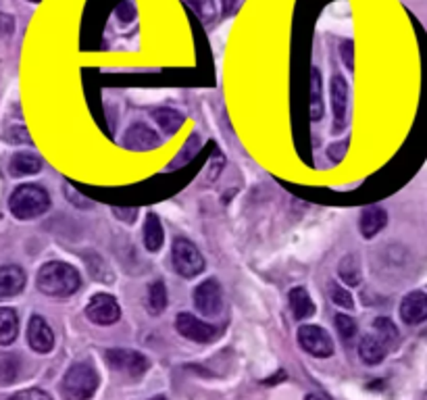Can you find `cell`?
Masks as SVG:
<instances>
[{"label": "cell", "mask_w": 427, "mask_h": 400, "mask_svg": "<svg viewBox=\"0 0 427 400\" xmlns=\"http://www.w3.org/2000/svg\"><path fill=\"white\" fill-rule=\"evenodd\" d=\"M146 309L150 315L158 317L167 309V288L160 279L152 281L148 288V298H146Z\"/></svg>", "instance_id": "24"}, {"label": "cell", "mask_w": 427, "mask_h": 400, "mask_svg": "<svg viewBox=\"0 0 427 400\" xmlns=\"http://www.w3.org/2000/svg\"><path fill=\"white\" fill-rule=\"evenodd\" d=\"M348 152V140H342V142H334L329 148H327V158L331 163H342L344 156Z\"/></svg>", "instance_id": "31"}, {"label": "cell", "mask_w": 427, "mask_h": 400, "mask_svg": "<svg viewBox=\"0 0 427 400\" xmlns=\"http://www.w3.org/2000/svg\"><path fill=\"white\" fill-rule=\"evenodd\" d=\"M388 225V213L382 207H367L359 217V230L365 240H373Z\"/></svg>", "instance_id": "14"}, {"label": "cell", "mask_w": 427, "mask_h": 400, "mask_svg": "<svg viewBox=\"0 0 427 400\" xmlns=\"http://www.w3.org/2000/svg\"><path fill=\"white\" fill-rule=\"evenodd\" d=\"M8 209L21 221L38 219V217H42L50 209V196H48V192L42 186L23 184V186H19L10 194Z\"/></svg>", "instance_id": "2"}, {"label": "cell", "mask_w": 427, "mask_h": 400, "mask_svg": "<svg viewBox=\"0 0 427 400\" xmlns=\"http://www.w3.org/2000/svg\"><path fill=\"white\" fill-rule=\"evenodd\" d=\"M13 31H15V21H13V17H10V15L0 13V34L10 36Z\"/></svg>", "instance_id": "37"}, {"label": "cell", "mask_w": 427, "mask_h": 400, "mask_svg": "<svg viewBox=\"0 0 427 400\" xmlns=\"http://www.w3.org/2000/svg\"><path fill=\"white\" fill-rule=\"evenodd\" d=\"M150 400H169V399H167V397H154V399Z\"/></svg>", "instance_id": "41"}, {"label": "cell", "mask_w": 427, "mask_h": 400, "mask_svg": "<svg viewBox=\"0 0 427 400\" xmlns=\"http://www.w3.org/2000/svg\"><path fill=\"white\" fill-rule=\"evenodd\" d=\"M165 242V230L160 225L158 215L148 213L144 219V246L148 253H158Z\"/></svg>", "instance_id": "18"}, {"label": "cell", "mask_w": 427, "mask_h": 400, "mask_svg": "<svg viewBox=\"0 0 427 400\" xmlns=\"http://www.w3.org/2000/svg\"><path fill=\"white\" fill-rule=\"evenodd\" d=\"M424 400H427V392H426V394H424Z\"/></svg>", "instance_id": "43"}, {"label": "cell", "mask_w": 427, "mask_h": 400, "mask_svg": "<svg viewBox=\"0 0 427 400\" xmlns=\"http://www.w3.org/2000/svg\"><path fill=\"white\" fill-rule=\"evenodd\" d=\"M329 296H331L334 304H338V306H342V309H348V311L354 309V298H352V294L348 292V288L340 286L338 281H331V283H329Z\"/></svg>", "instance_id": "30"}, {"label": "cell", "mask_w": 427, "mask_h": 400, "mask_svg": "<svg viewBox=\"0 0 427 400\" xmlns=\"http://www.w3.org/2000/svg\"><path fill=\"white\" fill-rule=\"evenodd\" d=\"M342 61H344V65L348 67V71H354V42L352 40H346L344 44H342Z\"/></svg>", "instance_id": "35"}, {"label": "cell", "mask_w": 427, "mask_h": 400, "mask_svg": "<svg viewBox=\"0 0 427 400\" xmlns=\"http://www.w3.org/2000/svg\"><path fill=\"white\" fill-rule=\"evenodd\" d=\"M36 286L42 294L52 298H67L75 294L82 286L80 271L63 261H50L40 267L36 275Z\"/></svg>", "instance_id": "1"}, {"label": "cell", "mask_w": 427, "mask_h": 400, "mask_svg": "<svg viewBox=\"0 0 427 400\" xmlns=\"http://www.w3.org/2000/svg\"><path fill=\"white\" fill-rule=\"evenodd\" d=\"M388 350H390V346L375 334H367L359 342V357L367 365H380L386 359Z\"/></svg>", "instance_id": "15"}, {"label": "cell", "mask_w": 427, "mask_h": 400, "mask_svg": "<svg viewBox=\"0 0 427 400\" xmlns=\"http://www.w3.org/2000/svg\"><path fill=\"white\" fill-rule=\"evenodd\" d=\"M338 275L344 283H348L350 288L361 286V261L354 253L346 255L340 265H338Z\"/></svg>", "instance_id": "23"}, {"label": "cell", "mask_w": 427, "mask_h": 400, "mask_svg": "<svg viewBox=\"0 0 427 400\" xmlns=\"http://www.w3.org/2000/svg\"><path fill=\"white\" fill-rule=\"evenodd\" d=\"M400 319L407 325H419L427 321V294L421 290L409 292L400 302Z\"/></svg>", "instance_id": "13"}, {"label": "cell", "mask_w": 427, "mask_h": 400, "mask_svg": "<svg viewBox=\"0 0 427 400\" xmlns=\"http://www.w3.org/2000/svg\"><path fill=\"white\" fill-rule=\"evenodd\" d=\"M160 135L146 124H134L123 135V148L132 152H148L160 146Z\"/></svg>", "instance_id": "12"}, {"label": "cell", "mask_w": 427, "mask_h": 400, "mask_svg": "<svg viewBox=\"0 0 427 400\" xmlns=\"http://www.w3.org/2000/svg\"><path fill=\"white\" fill-rule=\"evenodd\" d=\"M65 192H67V196H71V202H73L75 207H80V209H90V207H92V202H86V198H82L71 186H65Z\"/></svg>", "instance_id": "36"}, {"label": "cell", "mask_w": 427, "mask_h": 400, "mask_svg": "<svg viewBox=\"0 0 427 400\" xmlns=\"http://www.w3.org/2000/svg\"><path fill=\"white\" fill-rule=\"evenodd\" d=\"M373 334L380 336L390 348L398 342V327L390 317H377L373 321Z\"/></svg>", "instance_id": "27"}, {"label": "cell", "mask_w": 427, "mask_h": 400, "mask_svg": "<svg viewBox=\"0 0 427 400\" xmlns=\"http://www.w3.org/2000/svg\"><path fill=\"white\" fill-rule=\"evenodd\" d=\"M10 400H52V397L40 388H29V390H21L17 392Z\"/></svg>", "instance_id": "34"}, {"label": "cell", "mask_w": 427, "mask_h": 400, "mask_svg": "<svg viewBox=\"0 0 427 400\" xmlns=\"http://www.w3.org/2000/svg\"><path fill=\"white\" fill-rule=\"evenodd\" d=\"M198 148H200V133L194 132L188 140H186V144H183V148H181V152H177V156L169 163V169H177V167H181V165H186V163H190L194 156H196V152H198Z\"/></svg>", "instance_id": "28"}, {"label": "cell", "mask_w": 427, "mask_h": 400, "mask_svg": "<svg viewBox=\"0 0 427 400\" xmlns=\"http://www.w3.org/2000/svg\"><path fill=\"white\" fill-rule=\"evenodd\" d=\"M183 4L200 19L202 25H209L217 17V6L215 0H183Z\"/></svg>", "instance_id": "26"}, {"label": "cell", "mask_w": 427, "mask_h": 400, "mask_svg": "<svg viewBox=\"0 0 427 400\" xmlns=\"http://www.w3.org/2000/svg\"><path fill=\"white\" fill-rule=\"evenodd\" d=\"M310 119L321 121L323 119V82L321 71L313 67L310 71Z\"/></svg>", "instance_id": "22"}, {"label": "cell", "mask_w": 427, "mask_h": 400, "mask_svg": "<svg viewBox=\"0 0 427 400\" xmlns=\"http://www.w3.org/2000/svg\"><path fill=\"white\" fill-rule=\"evenodd\" d=\"M29 2H36V4H38V2H42V0H29Z\"/></svg>", "instance_id": "42"}, {"label": "cell", "mask_w": 427, "mask_h": 400, "mask_svg": "<svg viewBox=\"0 0 427 400\" xmlns=\"http://www.w3.org/2000/svg\"><path fill=\"white\" fill-rule=\"evenodd\" d=\"M23 288H25V271L21 267H0V300L21 294Z\"/></svg>", "instance_id": "16"}, {"label": "cell", "mask_w": 427, "mask_h": 400, "mask_svg": "<svg viewBox=\"0 0 427 400\" xmlns=\"http://www.w3.org/2000/svg\"><path fill=\"white\" fill-rule=\"evenodd\" d=\"M21 361L15 355H0V386H10L19 378Z\"/></svg>", "instance_id": "25"}, {"label": "cell", "mask_w": 427, "mask_h": 400, "mask_svg": "<svg viewBox=\"0 0 427 400\" xmlns=\"http://www.w3.org/2000/svg\"><path fill=\"white\" fill-rule=\"evenodd\" d=\"M304 400H325L323 397H319V394H308Z\"/></svg>", "instance_id": "40"}, {"label": "cell", "mask_w": 427, "mask_h": 400, "mask_svg": "<svg viewBox=\"0 0 427 400\" xmlns=\"http://www.w3.org/2000/svg\"><path fill=\"white\" fill-rule=\"evenodd\" d=\"M86 317L94 325H113L121 319V306L115 296L100 292L90 298L86 306Z\"/></svg>", "instance_id": "9"}, {"label": "cell", "mask_w": 427, "mask_h": 400, "mask_svg": "<svg viewBox=\"0 0 427 400\" xmlns=\"http://www.w3.org/2000/svg\"><path fill=\"white\" fill-rule=\"evenodd\" d=\"M19 317L13 309L0 306V346H8L17 340Z\"/></svg>", "instance_id": "21"}, {"label": "cell", "mask_w": 427, "mask_h": 400, "mask_svg": "<svg viewBox=\"0 0 427 400\" xmlns=\"http://www.w3.org/2000/svg\"><path fill=\"white\" fill-rule=\"evenodd\" d=\"M298 344L304 353H308L315 359H327L334 355V340L319 325H300L298 327Z\"/></svg>", "instance_id": "8"}, {"label": "cell", "mask_w": 427, "mask_h": 400, "mask_svg": "<svg viewBox=\"0 0 427 400\" xmlns=\"http://www.w3.org/2000/svg\"><path fill=\"white\" fill-rule=\"evenodd\" d=\"M117 17H119V21L126 25V23H132L134 19H136V6H134V2L132 0H123L119 6H117Z\"/></svg>", "instance_id": "32"}, {"label": "cell", "mask_w": 427, "mask_h": 400, "mask_svg": "<svg viewBox=\"0 0 427 400\" xmlns=\"http://www.w3.org/2000/svg\"><path fill=\"white\" fill-rule=\"evenodd\" d=\"M152 119L156 121V126L160 128V132L167 133V135H173V133L179 132L181 126H183V121H186V117H183L179 111L169 109V107H158V109H154V111H152Z\"/></svg>", "instance_id": "20"}, {"label": "cell", "mask_w": 427, "mask_h": 400, "mask_svg": "<svg viewBox=\"0 0 427 400\" xmlns=\"http://www.w3.org/2000/svg\"><path fill=\"white\" fill-rule=\"evenodd\" d=\"M105 359H107L111 369L121 371L132 380L142 378L144 373L148 371V367H150V361L144 357L142 353L130 350V348H111V350L105 353Z\"/></svg>", "instance_id": "5"}, {"label": "cell", "mask_w": 427, "mask_h": 400, "mask_svg": "<svg viewBox=\"0 0 427 400\" xmlns=\"http://www.w3.org/2000/svg\"><path fill=\"white\" fill-rule=\"evenodd\" d=\"M287 300H290V311H292V315H294L298 321L313 317L315 311H317L313 298L308 296V292H306L304 288H292Z\"/></svg>", "instance_id": "19"}, {"label": "cell", "mask_w": 427, "mask_h": 400, "mask_svg": "<svg viewBox=\"0 0 427 400\" xmlns=\"http://www.w3.org/2000/svg\"><path fill=\"white\" fill-rule=\"evenodd\" d=\"M100 386L98 371L90 363H75L63 376L61 397L65 400H90Z\"/></svg>", "instance_id": "3"}, {"label": "cell", "mask_w": 427, "mask_h": 400, "mask_svg": "<svg viewBox=\"0 0 427 400\" xmlns=\"http://www.w3.org/2000/svg\"><path fill=\"white\" fill-rule=\"evenodd\" d=\"M136 209H128V211H121V209H113V215H123L121 217V221H126V223H134L136 221Z\"/></svg>", "instance_id": "38"}, {"label": "cell", "mask_w": 427, "mask_h": 400, "mask_svg": "<svg viewBox=\"0 0 427 400\" xmlns=\"http://www.w3.org/2000/svg\"><path fill=\"white\" fill-rule=\"evenodd\" d=\"M175 329L179 336H183L186 340L196 342V344H211L219 338V327L194 317L192 313H177Z\"/></svg>", "instance_id": "6"}, {"label": "cell", "mask_w": 427, "mask_h": 400, "mask_svg": "<svg viewBox=\"0 0 427 400\" xmlns=\"http://www.w3.org/2000/svg\"><path fill=\"white\" fill-rule=\"evenodd\" d=\"M336 329L344 344H350L357 338V321L346 313H336Z\"/></svg>", "instance_id": "29"}, {"label": "cell", "mask_w": 427, "mask_h": 400, "mask_svg": "<svg viewBox=\"0 0 427 400\" xmlns=\"http://www.w3.org/2000/svg\"><path fill=\"white\" fill-rule=\"evenodd\" d=\"M4 140L10 142V144H31V138H29L25 128H10L4 135Z\"/></svg>", "instance_id": "33"}, {"label": "cell", "mask_w": 427, "mask_h": 400, "mask_svg": "<svg viewBox=\"0 0 427 400\" xmlns=\"http://www.w3.org/2000/svg\"><path fill=\"white\" fill-rule=\"evenodd\" d=\"M348 84L342 75L331 80V109H334V132H342L348 126Z\"/></svg>", "instance_id": "10"}, {"label": "cell", "mask_w": 427, "mask_h": 400, "mask_svg": "<svg viewBox=\"0 0 427 400\" xmlns=\"http://www.w3.org/2000/svg\"><path fill=\"white\" fill-rule=\"evenodd\" d=\"M236 4H238V0H221V8H223V15H225V17H230V15L234 13Z\"/></svg>", "instance_id": "39"}, {"label": "cell", "mask_w": 427, "mask_h": 400, "mask_svg": "<svg viewBox=\"0 0 427 400\" xmlns=\"http://www.w3.org/2000/svg\"><path fill=\"white\" fill-rule=\"evenodd\" d=\"M42 171V158L33 152H15L8 163V173L13 177H27Z\"/></svg>", "instance_id": "17"}, {"label": "cell", "mask_w": 427, "mask_h": 400, "mask_svg": "<svg viewBox=\"0 0 427 400\" xmlns=\"http://www.w3.org/2000/svg\"><path fill=\"white\" fill-rule=\"evenodd\" d=\"M194 306L202 317H217L223 311V290L215 277L204 279L194 288Z\"/></svg>", "instance_id": "7"}, {"label": "cell", "mask_w": 427, "mask_h": 400, "mask_svg": "<svg viewBox=\"0 0 427 400\" xmlns=\"http://www.w3.org/2000/svg\"><path fill=\"white\" fill-rule=\"evenodd\" d=\"M171 261H173V269L177 275L192 279L196 275H200L204 271V257L198 251V246L194 242H190L188 238H175L173 246H171Z\"/></svg>", "instance_id": "4"}, {"label": "cell", "mask_w": 427, "mask_h": 400, "mask_svg": "<svg viewBox=\"0 0 427 400\" xmlns=\"http://www.w3.org/2000/svg\"><path fill=\"white\" fill-rule=\"evenodd\" d=\"M27 342L38 355H48L54 348V332L42 315H33L27 323Z\"/></svg>", "instance_id": "11"}]
</instances>
